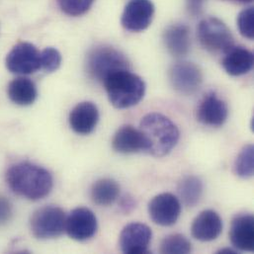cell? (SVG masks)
I'll return each mask as SVG.
<instances>
[{
    "mask_svg": "<svg viewBox=\"0 0 254 254\" xmlns=\"http://www.w3.org/2000/svg\"><path fill=\"white\" fill-rule=\"evenodd\" d=\"M203 182L194 175L184 177L178 185V193L187 207L196 206L203 195Z\"/></svg>",
    "mask_w": 254,
    "mask_h": 254,
    "instance_id": "22",
    "label": "cell"
},
{
    "mask_svg": "<svg viewBox=\"0 0 254 254\" xmlns=\"http://www.w3.org/2000/svg\"><path fill=\"white\" fill-rule=\"evenodd\" d=\"M230 240L236 249L242 252H254V216L249 214H242L237 216L232 222Z\"/></svg>",
    "mask_w": 254,
    "mask_h": 254,
    "instance_id": "14",
    "label": "cell"
},
{
    "mask_svg": "<svg viewBox=\"0 0 254 254\" xmlns=\"http://www.w3.org/2000/svg\"><path fill=\"white\" fill-rule=\"evenodd\" d=\"M112 146L115 151L123 154L146 151V140L140 129L126 125L120 127L113 136Z\"/></svg>",
    "mask_w": 254,
    "mask_h": 254,
    "instance_id": "17",
    "label": "cell"
},
{
    "mask_svg": "<svg viewBox=\"0 0 254 254\" xmlns=\"http://www.w3.org/2000/svg\"><path fill=\"white\" fill-rule=\"evenodd\" d=\"M66 216L57 206L38 209L32 216L30 226L32 234L39 240H51L61 237L65 231Z\"/></svg>",
    "mask_w": 254,
    "mask_h": 254,
    "instance_id": "6",
    "label": "cell"
},
{
    "mask_svg": "<svg viewBox=\"0 0 254 254\" xmlns=\"http://www.w3.org/2000/svg\"><path fill=\"white\" fill-rule=\"evenodd\" d=\"M5 64L12 73L32 74L41 69V52L33 44L21 42L8 53Z\"/></svg>",
    "mask_w": 254,
    "mask_h": 254,
    "instance_id": "7",
    "label": "cell"
},
{
    "mask_svg": "<svg viewBox=\"0 0 254 254\" xmlns=\"http://www.w3.org/2000/svg\"><path fill=\"white\" fill-rule=\"evenodd\" d=\"M120 195L119 184L110 178L96 181L91 188V199L99 206L112 205Z\"/></svg>",
    "mask_w": 254,
    "mask_h": 254,
    "instance_id": "21",
    "label": "cell"
},
{
    "mask_svg": "<svg viewBox=\"0 0 254 254\" xmlns=\"http://www.w3.org/2000/svg\"><path fill=\"white\" fill-rule=\"evenodd\" d=\"M61 64L62 55L57 49L49 47L41 52V69L54 72L61 66Z\"/></svg>",
    "mask_w": 254,
    "mask_h": 254,
    "instance_id": "26",
    "label": "cell"
},
{
    "mask_svg": "<svg viewBox=\"0 0 254 254\" xmlns=\"http://www.w3.org/2000/svg\"><path fill=\"white\" fill-rule=\"evenodd\" d=\"M238 27L243 37L254 40V10L253 7L244 9L238 16Z\"/></svg>",
    "mask_w": 254,
    "mask_h": 254,
    "instance_id": "27",
    "label": "cell"
},
{
    "mask_svg": "<svg viewBox=\"0 0 254 254\" xmlns=\"http://www.w3.org/2000/svg\"><path fill=\"white\" fill-rule=\"evenodd\" d=\"M152 238L151 230L144 224L127 225L120 235V248L124 254H149L148 247Z\"/></svg>",
    "mask_w": 254,
    "mask_h": 254,
    "instance_id": "12",
    "label": "cell"
},
{
    "mask_svg": "<svg viewBox=\"0 0 254 254\" xmlns=\"http://www.w3.org/2000/svg\"><path fill=\"white\" fill-rule=\"evenodd\" d=\"M218 254H236V252H235V251H233V250H231V249H224V250H221V251H219V252H218Z\"/></svg>",
    "mask_w": 254,
    "mask_h": 254,
    "instance_id": "31",
    "label": "cell"
},
{
    "mask_svg": "<svg viewBox=\"0 0 254 254\" xmlns=\"http://www.w3.org/2000/svg\"><path fill=\"white\" fill-rule=\"evenodd\" d=\"M6 182L15 194L31 201L45 198L54 186L51 173L31 162H19L12 165L6 173Z\"/></svg>",
    "mask_w": 254,
    "mask_h": 254,
    "instance_id": "1",
    "label": "cell"
},
{
    "mask_svg": "<svg viewBox=\"0 0 254 254\" xmlns=\"http://www.w3.org/2000/svg\"><path fill=\"white\" fill-rule=\"evenodd\" d=\"M95 0H58L61 10L72 17L85 14L92 6Z\"/></svg>",
    "mask_w": 254,
    "mask_h": 254,
    "instance_id": "25",
    "label": "cell"
},
{
    "mask_svg": "<svg viewBox=\"0 0 254 254\" xmlns=\"http://www.w3.org/2000/svg\"><path fill=\"white\" fill-rule=\"evenodd\" d=\"M191 232L192 236L200 242L215 241L223 232V221L215 211H203L193 221Z\"/></svg>",
    "mask_w": 254,
    "mask_h": 254,
    "instance_id": "15",
    "label": "cell"
},
{
    "mask_svg": "<svg viewBox=\"0 0 254 254\" xmlns=\"http://www.w3.org/2000/svg\"><path fill=\"white\" fill-rule=\"evenodd\" d=\"M254 54L244 47H233L223 60V67L232 76L249 73L254 67Z\"/></svg>",
    "mask_w": 254,
    "mask_h": 254,
    "instance_id": "19",
    "label": "cell"
},
{
    "mask_svg": "<svg viewBox=\"0 0 254 254\" xmlns=\"http://www.w3.org/2000/svg\"><path fill=\"white\" fill-rule=\"evenodd\" d=\"M197 36L202 47L213 54H227L235 47V39L231 30L216 17L203 19L199 23Z\"/></svg>",
    "mask_w": 254,
    "mask_h": 254,
    "instance_id": "5",
    "label": "cell"
},
{
    "mask_svg": "<svg viewBox=\"0 0 254 254\" xmlns=\"http://www.w3.org/2000/svg\"><path fill=\"white\" fill-rule=\"evenodd\" d=\"M163 43L168 53L173 57L187 56L191 48L189 28L184 24L169 26L163 33Z\"/></svg>",
    "mask_w": 254,
    "mask_h": 254,
    "instance_id": "18",
    "label": "cell"
},
{
    "mask_svg": "<svg viewBox=\"0 0 254 254\" xmlns=\"http://www.w3.org/2000/svg\"><path fill=\"white\" fill-rule=\"evenodd\" d=\"M97 229L96 216L87 208H76L66 218L65 232L72 240L88 241L96 235Z\"/></svg>",
    "mask_w": 254,
    "mask_h": 254,
    "instance_id": "10",
    "label": "cell"
},
{
    "mask_svg": "<svg viewBox=\"0 0 254 254\" xmlns=\"http://www.w3.org/2000/svg\"><path fill=\"white\" fill-rule=\"evenodd\" d=\"M87 71L89 75L100 82L114 71L128 69L129 63L124 54L110 46H98L87 56Z\"/></svg>",
    "mask_w": 254,
    "mask_h": 254,
    "instance_id": "4",
    "label": "cell"
},
{
    "mask_svg": "<svg viewBox=\"0 0 254 254\" xmlns=\"http://www.w3.org/2000/svg\"><path fill=\"white\" fill-rule=\"evenodd\" d=\"M139 129L146 140V151L153 156L167 155L177 144L179 129L166 116L159 113H149L139 124Z\"/></svg>",
    "mask_w": 254,
    "mask_h": 254,
    "instance_id": "2",
    "label": "cell"
},
{
    "mask_svg": "<svg viewBox=\"0 0 254 254\" xmlns=\"http://www.w3.org/2000/svg\"><path fill=\"white\" fill-rule=\"evenodd\" d=\"M232 1H238V2H242V3H251L254 0H232Z\"/></svg>",
    "mask_w": 254,
    "mask_h": 254,
    "instance_id": "32",
    "label": "cell"
},
{
    "mask_svg": "<svg viewBox=\"0 0 254 254\" xmlns=\"http://www.w3.org/2000/svg\"><path fill=\"white\" fill-rule=\"evenodd\" d=\"M148 214L154 224L162 227H170L180 217V201L171 193H161L149 202Z\"/></svg>",
    "mask_w": 254,
    "mask_h": 254,
    "instance_id": "9",
    "label": "cell"
},
{
    "mask_svg": "<svg viewBox=\"0 0 254 254\" xmlns=\"http://www.w3.org/2000/svg\"><path fill=\"white\" fill-rule=\"evenodd\" d=\"M229 116L227 103L214 92L209 93L201 101L197 110V119L200 123L209 127L223 126Z\"/></svg>",
    "mask_w": 254,
    "mask_h": 254,
    "instance_id": "13",
    "label": "cell"
},
{
    "mask_svg": "<svg viewBox=\"0 0 254 254\" xmlns=\"http://www.w3.org/2000/svg\"><path fill=\"white\" fill-rule=\"evenodd\" d=\"M154 10L150 0H130L122 14V26L129 32H142L151 24Z\"/></svg>",
    "mask_w": 254,
    "mask_h": 254,
    "instance_id": "11",
    "label": "cell"
},
{
    "mask_svg": "<svg viewBox=\"0 0 254 254\" xmlns=\"http://www.w3.org/2000/svg\"><path fill=\"white\" fill-rule=\"evenodd\" d=\"M99 111L92 102H81L77 104L69 114L70 127L78 134H89L97 126Z\"/></svg>",
    "mask_w": 254,
    "mask_h": 254,
    "instance_id": "16",
    "label": "cell"
},
{
    "mask_svg": "<svg viewBox=\"0 0 254 254\" xmlns=\"http://www.w3.org/2000/svg\"><path fill=\"white\" fill-rule=\"evenodd\" d=\"M110 103L118 109H127L138 104L145 93L141 77L128 69H120L109 74L102 82Z\"/></svg>",
    "mask_w": 254,
    "mask_h": 254,
    "instance_id": "3",
    "label": "cell"
},
{
    "mask_svg": "<svg viewBox=\"0 0 254 254\" xmlns=\"http://www.w3.org/2000/svg\"><path fill=\"white\" fill-rule=\"evenodd\" d=\"M235 173L244 179L254 176V146L253 144L246 145L239 153L235 162Z\"/></svg>",
    "mask_w": 254,
    "mask_h": 254,
    "instance_id": "23",
    "label": "cell"
},
{
    "mask_svg": "<svg viewBox=\"0 0 254 254\" xmlns=\"http://www.w3.org/2000/svg\"><path fill=\"white\" fill-rule=\"evenodd\" d=\"M203 1H204V0H188L189 9H190L193 13L199 12V10L201 9V6H202Z\"/></svg>",
    "mask_w": 254,
    "mask_h": 254,
    "instance_id": "30",
    "label": "cell"
},
{
    "mask_svg": "<svg viewBox=\"0 0 254 254\" xmlns=\"http://www.w3.org/2000/svg\"><path fill=\"white\" fill-rule=\"evenodd\" d=\"M191 243L182 235L175 234L167 236L160 245L161 254H187L191 253Z\"/></svg>",
    "mask_w": 254,
    "mask_h": 254,
    "instance_id": "24",
    "label": "cell"
},
{
    "mask_svg": "<svg viewBox=\"0 0 254 254\" xmlns=\"http://www.w3.org/2000/svg\"><path fill=\"white\" fill-rule=\"evenodd\" d=\"M9 99L19 106L32 105L38 96L35 83L27 77H18L12 80L7 88Z\"/></svg>",
    "mask_w": 254,
    "mask_h": 254,
    "instance_id": "20",
    "label": "cell"
},
{
    "mask_svg": "<svg viewBox=\"0 0 254 254\" xmlns=\"http://www.w3.org/2000/svg\"><path fill=\"white\" fill-rule=\"evenodd\" d=\"M121 208L125 213H129L135 208V201L130 196H125L121 201Z\"/></svg>",
    "mask_w": 254,
    "mask_h": 254,
    "instance_id": "29",
    "label": "cell"
},
{
    "mask_svg": "<svg viewBox=\"0 0 254 254\" xmlns=\"http://www.w3.org/2000/svg\"><path fill=\"white\" fill-rule=\"evenodd\" d=\"M12 205L5 198L0 196V227L6 225L12 218Z\"/></svg>",
    "mask_w": 254,
    "mask_h": 254,
    "instance_id": "28",
    "label": "cell"
},
{
    "mask_svg": "<svg viewBox=\"0 0 254 254\" xmlns=\"http://www.w3.org/2000/svg\"><path fill=\"white\" fill-rule=\"evenodd\" d=\"M169 81L175 91L182 95L196 93L203 82L201 68L190 62H178L169 69Z\"/></svg>",
    "mask_w": 254,
    "mask_h": 254,
    "instance_id": "8",
    "label": "cell"
}]
</instances>
